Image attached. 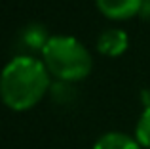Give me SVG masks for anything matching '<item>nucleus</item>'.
Instances as JSON below:
<instances>
[{
	"mask_svg": "<svg viewBox=\"0 0 150 149\" xmlns=\"http://www.w3.org/2000/svg\"><path fill=\"white\" fill-rule=\"evenodd\" d=\"M50 88V71L33 56H15L8 61L0 78L2 101L11 111L34 107Z\"/></svg>",
	"mask_w": 150,
	"mask_h": 149,
	"instance_id": "nucleus-1",
	"label": "nucleus"
},
{
	"mask_svg": "<svg viewBox=\"0 0 150 149\" xmlns=\"http://www.w3.org/2000/svg\"><path fill=\"white\" fill-rule=\"evenodd\" d=\"M42 61L61 82L84 80L93 69V57L80 40L67 34L50 37L42 50Z\"/></svg>",
	"mask_w": 150,
	"mask_h": 149,
	"instance_id": "nucleus-2",
	"label": "nucleus"
},
{
	"mask_svg": "<svg viewBox=\"0 0 150 149\" xmlns=\"http://www.w3.org/2000/svg\"><path fill=\"white\" fill-rule=\"evenodd\" d=\"M97 8L105 17L114 21H127L141 14L143 0H95Z\"/></svg>",
	"mask_w": 150,
	"mask_h": 149,
	"instance_id": "nucleus-3",
	"label": "nucleus"
},
{
	"mask_svg": "<svg viewBox=\"0 0 150 149\" xmlns=\"http://www.w3.org/2000/svg\"><path fill=\"white\" fill-rule=\"evenodd\" d=\"M127 46H129L127 33L122 29H106L97 38V50L103 56H108V57L122 56L127 50Z\"/></svg>",
	"mask_w": 150,
	"mask_h": 149,
	"instance_id": "nucleus-4",
	"label": "nucleus"
},
{
	"mask_svg": "<svg viewBox=\"0 0 150 149\" xmlns=\"http://www.w3.org/2000/svg\"><path fill=\"white\" fill-rule=\"evenodd\" d=\"M93 149H143L137 138L122 132H106L95 142Z\"/></svg>",
	"mask_w": 150,
	"mask_h": 149,
	"instance_id": "nucleus-5",
	"label": "nucleus"
},
{
	"mask_svg": "<svg viewBox=\"0 0 150 149\" xmlns=\"http://www.w3.org/2000/svg\"><path fill=\"white\" fill-rule=\"evenodd\" d=\"M48 40H50L48 31L42 25H29L21 33V42L25 44V48H30V50H40L42 52L48 44Z\"/></svg>",
	"mask_w": 150,
	"mask_h": 149,
	"instance_id": "nucleus-6",
	"label": "nucleus"
},
{
	"mask_svg": "<svg viewBox=\"0 0 150 149\" xmlns=\"http://www.w3.org/2000/svg\"><path fill=\"white\" fill-rule=\"evenodd\" d=\"M135 138L141 143V147L150 149V105H146V109L141 113L139 120H137Z\"/></svg>",
	"mask_w": 150,
	"mask_h": 149,
	"instance_id": "nucleus-7",
	"label": "nucleus"
},
{
	"mask_svg": "<svg viewBox=\"0 0 150 149\" xmlns=\"http://www.w3.org/2000/svg\"><path fill=\"white\" fill-rule=\"evenodd\" d=\"M141 15L150 19V0H143V6H141Z\"/></svg>",
	"mask_w": 150,
	"mask_h": 149,
	"instance_id": "nucleus-8",
	"label": "nucleus"
}]
</instances>
